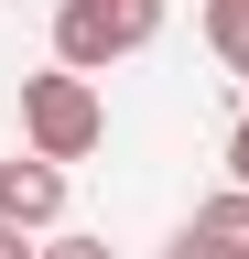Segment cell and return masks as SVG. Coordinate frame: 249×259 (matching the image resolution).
<instances>
[{"instance_id":"6da1fadb","label":"cell","mask_w":249,"mask_h":259,"mask_svg":"<svg viewBox=\"0 0 249 259\" xmlns=\"http://www.w3.org/2000/svg\"><path fill=\"white\" fill-rule=\"evenodd\" d=\"M22 141L54 162H87L109 141V97L87 87V65H54V76H22Z\"/></svg>"},{"instance_id":"7a4b0ae2","label":"cell","mask_w":249,"mask_h":259,"mask_svg":"<svg viewBox=\"0 0 249 259\" xmlns=\"http://www.w3.org/2000/svg\"><path fill=\"white\" fill-rule=\"evenodd\" d=\"M152 32H163V0H54V65H87V76H109Z\"/></svg>"},{"instance_id":"3957f363","label":"cell","mask_w":249,"mask_h":259,"mask_svg":"<svg viewBox=\"0 0 249 259\" xmlns=\"http://www.w3.org/2000/svg\"><path fill=\"white\" fill-rule=\"evenodd\" d=\"M54 216H65V162H54V151L0 162V227H33V238H44Z\"/></svg>"},{"instance_id":"277c9868","label":"cell","mask_w":249,"mask_h":259,"mask_svg":"<svg viewBox=\"0 0 249 259\" xmlns=\"http://www.w3.org/2000/svg\"><path fill=\"white\" fill-rule=\"evenodd\" d=\"M195 238H206V248H249V184L206 194V205H195Z\"/></svg>"},{"instance_id":"5b68a950","label":"cell","mask_w":249,"mask_h":259,"mask_svg":"<svg viewBox=\"0 0 249 259\" xmlns=\"http://www.w3.org/2000/svg\"><path fill=\"white\" fill-rule=\"evenodd\" d=\"M206 44L228 76H249V0H206Z\"/></svg>"},{"instance_id":"8992f818","label":"cell","mask_w":249,"mask_h":259,"mask_svg":"<svg viewBox=\"0 0 249 259\" xmlns=\"http://www.w3.org/2000/svg\"><path fill=\"white\" fill-rule=\"evenodd\" d=\"M44 259H119L109 238H44Z\"/></svg>"},{"instance_id":"52a82bcc","label":"cell","mask_w":249,"mask_h":259,"mask_svg":"<svg viewBox=\"0 0 249 259\" xmlns=\"http://www.w3.org/2000/svg\"><path fill=\"white\" fill-rule=\"evenodd\" d=\"M228 173L249 184V108H238V130H228Z\"/></svg>"},{"instance_id":"ba28073f","label":"cell","mask_w":249,"mask_h":259,"mask_svg":"<svg viewBox=\"0 0 249 259\" xmlns=\"http://www.w3.org/2000/svg\"><path fill=\"white\" fill-rule=\"evenodd\" d=\"M173 259H249V248H206L195 227H184V248H173Z\"/></svg>"},{"instance_id":"9c48e42d","label":"cell","mask_w":249,"mask_h":259,"mask_svg":"<svg viewBox=\"0 0 249 259\" xmlns=\"http://www.w3.org/2000/svg\"><path fill=\"white\" fill-rule=\"evenodd\" d=\"M22 238H33V227H0V259H44V248H22Z\"/></svg>"}]
</instances>
